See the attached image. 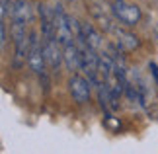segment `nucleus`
<instances>
[{"label": "nucleus", "instance_id": "nucleus-6", "mask_svg": "<svg viewBox=\"0 0 158 154\" xmlns=\"http://www.w3.org/2000/svg\"><path fill=\"white\" fill-rule=\"evenodd\" d=\"M111 33L115 35V43H117L123 51H135V49L141 47V39H139L135 33L127 31V29H123V27H117V26H115Z\"/></svg>", "mask_w": 158, "mask_h": 154}, {"label": "nucleus", "instance_id": "nucleus-10", "mask_svg": "<svg viewBox=\"0 0 158 154\" xmlns=\"http://www.w3.org/2000/svg\"><path fill=\"white\" fill-rule=\"evenodd\" d=\"M63 55H64V65L69 70H80V49H78L76 43H70V45L63 47Z\"/></svg>", "mask_w": 158, "mask_h": 154}, {"label": "nucleus", "instance_id": "nucleus-4", "mask_svg": "<svg viewBox=\"0 0 158 154\" xmlns=\"http://www.w3.org/2000/svg\"><path fill=\"white\" fill-rule=\"evenodd\" d=\"M92 82L88 78H84L80 74H72L70 80H69V92L72 96V100L76 103H86L90 100V94H92Z\"/></svg>", "mask_w": 158, "mask_h": 154}, {"label": "nucleus", "instance_id": "nucleus-8", "mask_svg": "<svg viewBox=\"0 0 158 154\" xmlns=\"http://www.w3.org/2000/svg\"><path fill=\"white\" fill-rule=\"evenodd\" d=\"M96 90H98V100H100L102 109H104L106 113L115 111V109H117V102H119V98L115 96L111 90H109V86L104 82V80H102L100 84H96Z\"/></svg>", "mask_w": 158, "mask_h": 154}, {"label": "nucleus", "instance_id": "nucleus-9", "mask_svg": "<svg viewBox=\"0 0 158 154\" xmlns=\"http://www.w3.org/2000/svg\"><path fill=\"white\" fill-rule=\"evenodd\" d=\"M78 35H82V39L86 41L90 47H94L96 51H102V49H104V37H102V33L92 26V23L80 22V33H78ZM78 35H76V37H78Z\"/></svg>", "mask_w": 158, "mask_h": 154}, {"label": "nucleus", "instance_id": "nucleus-3", "mask_svg": "<svg viewBox=\"0 0 158 154\" xmlns=\"http://www.w3.org/2000/svg\"><path fill=\"white\" fill-rule=\"evenodd\" d=\"M41 47H43V55L47 60V66L53 72H59L60 65L64 63V55H63V47L55 37H43L41 41Z\"/></svg>", "mask_w": 158, "mask_h": 154}, {"label": "nucleus", "instance_id": "nucleus-5", "mask_svg": "<svg viewBox=\"0 0 158 154\" xmlns=\"http://www.w3.org/2000/svg\"><path fill=\"white\" fill-rule=\"evenodd\" d=\"M37 14H39V20H41V35L43 37H55V8L47 4H37Z\"/></svg>", "mask_w": 158, "mask_h": 154}, {"label": "nucleus", "instance_id": "nucleus-7", "mask_svg": "<svg viewBox=\"0 0 158 154\" xmlns=\"http://www.w3.org/2000/svg\"><path fill=\"white\" fill-rule=\"evenodd\" d=\"M33 18L31 6L27 0H12L10 6V20L12 22H22V23H29Z\"/></svg>", "mask_w": 158, "mask_h": 154}, {"label": "nucleus", "instance_id": "nucleus-11", "mask_svg": "<svg viewBox=\"0 0 158 154\" xmlns=\"http://www.w3.org/2000/svg\"><path fill=\"white\" fill-rule=\"evenodd\" d=\"M152 39H154V43L158 45V23L154 26V29H152Z\"/></svg>", "mask_w": 158, "mask_h": 154}, {"label": "nucleus", "instance_id": "nucleus-2", "mask_svg": "<svg viewBox=\"0 0 158 154\" xmlns=\"http://www.w3.org/2000/svg\"><path fill=\"white\" fill-rule=\"evenodd\" d=\"M86 6H88V12L92 16V20L106 33H111L115 27V16L111 12V6H106L102 0H86Z\"/></svg>", "mask_w": 158, "mask_h": 154}, {"label": "nucleus", "instance_id": "nucleus-1", "mask_svg": "<svg viewBox=\"0 0 158 154\" xmlns=\"http://www.w3.org/2000/svg\"><path fill=\"white\" fill-rule=\"evenodd\" d=\"M109 6H111V12H113L115 20L121 22V23H123V26H127V27L137 26V23L141 22V18H143L141 8H139L137 4L127 2V0H113Z\"/></svg>", "mask_w": 158, "mask_h": 154}]
</instances>
